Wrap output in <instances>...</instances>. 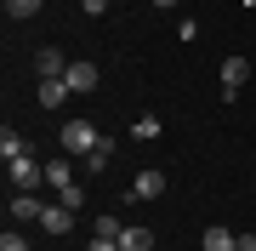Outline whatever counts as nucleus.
I'll use <instances>...</instances> for the list:
<instances>
[{
  "label": "nucleus",
  "mask_w": 256,
  "mask_h": 251,
  "mask_svg": "<svg viewBox=\"0 0 256 251\" xmlns=\"http://www.w3.org/2000/svg\"><path fill=\"white\" fill-rule=\"evenodd\" d=\"M6 177H12V194H40V188H46V166H40L34 154L6 160Z\"/></svg>",
  "instance_id": "obj_1"
},
{
  "label": "nucleus",
  "mask_w": 256,
  "mask_h": 251,
  "mask_svg": "<svg viewBox=\"0 0 256 251\" xmlns=\"http://www.w3.org/2000/svg\"><path fill=\"white\" fill-rule=\"evenodd\" d=\"M57 137H63V149H68V154H92L97 143H102V131H97L92 120H68L63 131H57Z\"/></svg>",
  "instance_id": "obj_2"
},
{
  "label": "nucleus",
  "mask_w": 256,
  "mask_h": 251,
  "mask_svg": "<svg viewBox=\"0 0 256 251\" xmlns=\"http://www.w3.org/2000/svg\"><path fill=\"white\" fill-rule=\"evenodd\" d=\"M63 80H68V92H80V97H86V92H97V86H102V69L92 63V57H74Z\"/></svg>",
  "instance_id": "obj_3"
},
{
  "label": "nucleus",
  "mask_w": 256,
  "mask_h": 251,
  "mask_svg": "<svg viewBox=\"0 0 256 251\" xmlns=\"http://www.w3.org/2000/svg\"><path fill=\"white\" fill-rule=\"evenodd\" d=\"M245 80H250V63H245V57H222V103H234Z\"/></svg>",
  "instance_id": "obj_4"
},
{
  "label": "nucleus",
  "mask_w": 256,
  "mask_h": 251,
  "mask_svg": "<svg viewBox=\"0 0 256 251\" xmlns=\"http://www.w3.org/2000/svg\"><path fill=\"white\" fill-rule=\"evenodd\" d=\"M165 194V171H137L126 188V200H160Z\"/></svg>",
  "instance_id": "obj_5"
},
{
  "label": "nucleus",
  "mask_w": 256,
  "mask_h": 251,
  "mask_svg": "<svg viewBox=\"0 0 256 251\" xmlns=\"http://www.w3.org/2000/svg\"><path fill=\"white\" fill-rule=\"evenodd\" d=\"M40 228H46V234H57V240H63V234L74 228V211H68L63 200H46V211H40Z\"/></svg>",
  "instance_id": "obj_6"
},
{
  "label": "nucleus",
  "mask_w": 256,
  "mask_h": 251,
  "mask_svg": "<svg viewBox=\"0 0 256 251\" xmlns=\"http://www.w3.org/2000/svg\"><path fill=\"white\" fill-rule=\"evenodd\" d=\"M34 69H40V80H57V75H68V57L57 46H40L34 52Z\"/></svg>",
  "instance_id": "obj_7"
},
{
  "label": "nucleus",
  "mask_w": 256,
  "mask_h": 251,
  "mask_svg": "<svg viewBox=\"0 0 256 251\" xmlns=\"http://www.w3.org/2000/svg\"><path fill=\"white\" fill-rule=\"evenodd\" d=\"M40 211H46L40 194H12V223H40Z\"/></svg>",
  "instance_id": "obj_8"
},
{
  "label": "nucleus",
  "mask_w": 256,
  "mask_h": 251,
  "mask_svg": "<svg viewBox=\"0 0 256 251\" xmlns=\"http://www.w3.org/2000/svg\"><path fill=\"white\" fill-rule=\"evenodd\" d=\"M34 97H40V109H63L74 92H68V80L57 75V80H40V92H34Z\"/></svg>",
  "instance_id": "obj_9"
},
{
  "label": "nucleus",
  "mask_w": 256,
  "mask_h": 251,
  "mask_svg": "<svg viewBox=\"0 0 256 251\" xmlns=\"http://www.w3.org/2000/svg\"><path fill=\"white\" fill-rule=\"evenodd\" d=\"M114 149H120V143L108 137V131H102V143H97V149H92V154H80V171H102V166L114 160Z\"/></svg>",
  "instance_id": "obj_10"
},
{
  "label": "nucleus",
  "mask_w": 256,
  "mask_h": 251,
  "mask_svg": "<svg viewBox=\"0 0 256 251\" xmlns=\"http://www.w3.org/2000/svg\"><path fill=\"white\" fill-rule=\"evenodd\" d=\"M74 171H80V166H68V160H46V188H52V194H63V188L74 183Z\"/></svg>",
  "instance_id": "obj_11"
},
{
  "label": "nucleus",
  "mask_w": 256,
  "mask_h": 251,
  "mask_svg": "<svg viewBox=\"0 0 256 251\" xmlns=\"http://www.w3.org/2000/svg\"><path fill=\"white\" fill-rule=\"evenodd\" d=\"M205 251H239V234L222 228V223H210V228H205Z\"/></svg>",
  "instance_id": "obj_12"
},
{
  "label": "nucleus",
  "mask_w": 256,
  "mask_h": 251,
  "mask_svg": "<svg viewBox=\"0 0 256 251\" xmlns=\"http://www.w3.org/2000/svg\"><path fill=\"white\" fill-rule=\"evenodd\" d=\"M23 154H28L23 131H12V126H6V131H0V160H23Z\"/></svg>",
  "instance_id": "obj_13"
},
{
  "label": "nucleus",
  "mask_w": 256,
  "mask_h": 251,
  "mask_svg": "<svg viewBox=\"0 0 256 251\" xmlns=\"http://www.w3.org/2000/svg\"><path fill=\"white\" fill-rule=\"evenodd\" d=\"M148 245H154V234L137 228V223H126V234H120V251H148Z\"/></svg>",
  "instance_id": "obj_14"
},
{
  "label": "nucleus",
  "mask_w": 256,
  "mask_h": 251,
  "mask_svg": "<svg viewBox=\"0 0 256 251\" xmlns=\"http://www.w3.org/2000/svg\"><path fill=\"white\" fill-rule=\"evenodd\" d=\"M40 6H46V0H6V18L28 23V18H40Z\"/></svg>",
  "instance_id": "obj_15"
},
{
  "label": "nucleus",
  "mask_w": 256,
  "mask_h": 251,
  "mask_svg": "<svg viewBox=\"0 0 256 251\" xmlns=\"http://www.w3.org/2000/svg\"><path fill=\"white\" fill-rule=\"evenodd\" d=\"M160 131H165V126H160V114H142V120L131 126V137H137V143H154Z\"/></svg>",
  "instance_id": "obj_16"
},
{
  "label": "nucleus",
  "mask_w": 256,
  "mask_h": 251,
  "mask_svg": "<svg viewBox=\"0 0 256 251\" xmlns=\"http://www.w3.org/2000/svg\"><path fill=\"white\" fill-rule=\"evenodd\" d=\"M57 200H63L68 211H80V205H86V188H80V183H68V188H63V194H57Z\"/></svg>",
  "instance_id": "obj_17"
},
{
  "label": "nucleus",
  "mask_w": 256,
  "mask_h": 251,
  "mask_svg": "<svg viewBox=\"0 0 256 251\" xmlns=\"http://www.w3.org/2000/svg\"><path fill=\"white\" fill-rule=\"evenodd\" d=\"M0 251H28V240H23L18 228H6V234H0Z\"/></svg>",
  "instance_id": "obj_18"
},
{
  "label": "nucleus",
  "mask_w": 256,
  "mask_h": 251,
  "mask_svg": "<svg viewBox=\"0 0 256 251\" xmlns=\"http://www.w3.org/2000/svg\"><path fill=\"white\" fill-rule=\"evenodd\" d=\"M97 234H108V240H120V234H126V223H120V217H97Z\"/></svg>",
  "instance_id": "obj_19"
},
{
  "label": "nucleus",
  "mask_w": 256,
  "mask_h": 251,
  "mask_svg": "<svg viewBox=\"0 0 256 251\" xmlns=\"http://www.w3.org/2000/svg\"><path fill=\"white\" fill-rule=\"evenodd\" d=\"M176 40H188V46H194V40H200V23H194V18H182V23H176Z\"/></svg>",
  "instance_id": "obj_20"
},
{
  "label": "nucleus",
  "mask_w": 256,
  "mask_h": 251,
  "mask_svg": "<svg viewBox=\"0 0 256 251\" xmlns=\"http://www.w3.org/2000/svg\"><path fill=\"white\" fill-rule=\"evenodd\" d=\"M108 6H114V0H80V12H86V18H102Z\"/></svg>",
  "instance_id": "obj_21"
},
{
  "label": "nucleus",
  "mask_w": 256,
  "mask_h": 251,
  "mask_svg": "<svg viewBox=\"0 0 256 251\" xmlns=\"http://www.w3.org/2000/svg\"><path fill=\"white\" fill-rule=\"evenodd\" d=\"M86 251H120V240H108V234H92V245Z\"/></svg>",
  "instance_id": "obj_22"
},
{
  "label": "nucleus",
  "mask_w": 256,
  "mask_h": 251,
  "mask_svg": "<svg viewBox=\"0 0 256 251\" xmlns=\"http://www.w3.org/2000/svg\"><path fill=\"white\" fill-rule=\"evenodd\" d=\"M239 251H256V234L250 228H239Z\"/></svg>",
  "instance_id": "obj_23"
},
{
  "label": "nucleus",
  "mask_w": 256,
  "mask_h": 251,
  "mask_svg": "<svg viewBox=\"0 0 256 251\" xmlns=\"http://www.w3.org/2000/svg\"><path fill=\"white\" fill-rule=\"evenodd\" d=\"M154 6H176V0H154Z\"/></svg>",
  "instance_id": "obj_24"
}]
</instances>
